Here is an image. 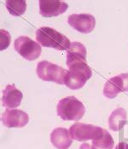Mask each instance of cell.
I'll use <instances>...</instances> for the list:
<instances>
[{
    "label": "cell",
    "instance_id": "9a60e30c",
    "mask_svg": "<svg viewBox=\"0 0 128 149\" xmlns=\"http://www.w3.org/2000/svg\"><path fill=\"white\" fill-rule=\"evenodd\" d=\"M114 145V141L112 135L106 130L98 137L92 140V149H112Z\"/></svg>",
    "mask_w": 128,
    "mask_h": 149
},
{
    "label": "cell",
    "instance_id": "4fadbf2b",
    "mask_svg": "<svg viewBox=\"0 0 128 149\" xmlns=\"http://www.w3.org/2000/svg\"><path fill=\"white\" fill-rule=\"evenodd\" d=\"M51 141L57 149H68L73 143V139L67 129L59 127L51 132Z\"/></svg>",
    "mask_w": 128,
    "mask_h": 149
},
{
    "label": "cell",
    "instance_id": "e0dca14e",
    "mask_svg": "<svg viewBox=\"0 0 128 149\" xmlns=\"http://www.w3.org/2000/svg\"><path fill=\"white\" fill-rule=\"evenodd\" d=\"M0 37H1V41H0V50H5L10 44V34L8 31L4 29H2L0 31Z\"/></svg>",
    "mask_w": 128,
    "mask_h": 149
},
{
    "label": "cell",
    "instance_id": "6da1fadb",
    "mask_svg": "<svg viewBox=\"0 0 128 149\" xmlns=\"http://www.w3.org/2000/svg\"><path fill=\"white\" fill-rule=\"evenodd\" d=\"M36 40L44 46L58 51H68L70 40L62 33L50 27H42L36 32Z\"/></svg>",
    "mask_w": 128,
    "mask_h": 149
},
{
    "label": "cell",
    "instance_id": "ac0fdd59",
    "mask_svg": "<svg viewBox=\"0 0 128 149\" xmlns=\"http://www.w3.org/2000/svg\"><path fill=\"white\" fill-rule=\"evenodd\" d=\"M114 149H128V143L127 142H120Z\"/></svg>",
    "mask_w": 128,
    "mask_h": 149
},
{
    "label": "cell",
    "instance_id": "9c48e42d",
    "mask_svg": "<svg viewBox=\"0 0 128 149\" xmlns=\"http://www.w3.org/2000/svg\"><path fill=\"white\" fill-rule=\"evenodd\" d=\"M28 122V114L21 110L6 109L2 114V123L7 128H22Z\"/></svg>",
    "mask_w": 128,
    "mask_h": 149
},
{
    "label": "cell",
    "instance_id": "d6986e66",
    "mask_svg": "<svg viewBox=\"0 0 128 149\" xmlns=\"http://www.w3.org/2000/svg\"><path fill=\"white\" fill-rule=\"evenodd\" d=\"M80 149H92V148H91V146H90L89 144H87V143H83V144L80 147Z\"/></svg>",
    "mask_w": 128,
    "mask_h": 149
},
{
    "label": "cell",
    "instance_id": "8992f818",
    "mask_svg": "<svg viewBox=\"0 0 128 149\" xmlns=\"http://www.w3.org/2000/svg\"><path fill=\"white\" fill-rule=\"evenodd\" d=\"M104 129L92 124L75 123L69 129L72 139L78 141H85L98 137L103 132Z\"/></svg>",
    "mask_w": 128,
    "mask_h": 149
},
{
    "label": "cell",
    "instance_id": "5b68a950",
    "mask_svg": "<svg viewBox=\"0 0 128 149\" xmlns=\"http://www.w3.org/2000/svg\"><path fill=\"white\" fill-rule=\"evenodd\" d=\"M14 47L17 53L28 61L37 59L42 52L39 44L27 36L18 37L15 40Z\"/></svg>",
    "mask_w": 128,
    "mask_h": 149
},
{
    "label": "cell",
    "instance_id": "7a4b0ae2",
    "mask_svg": "<svg viewBox=\"0 0 128 149\" xmlns=\"http://www.w3.org/2000/svg\"><path fill=\"white\" fill-rule=\"evenodd\" d=\"M57 111V115L64 121H78L85 115V107L78 99L69 96L59 101Z\"/></svg>",
    "mask_w": 128,
    "mask_h": 149
},
{
    "label": "cell",
    "instance_id": "8fae6325",
    "mask_svg": "<svg viewBox=\"0 0 128 149\" xmlns=\"http://www.w3.org/2000/svg\"><path fill=\"white\" fill-rule=\"evenodd\" d=\"M22 98V93L17 89L15 85L10 84L6 86V88L3 90L2 104L3 106L6 107L7 109L16 108L21 104Z\"/></svg>",
    "mask_w": 128,
    "mask_h": 149
},
{
    "label": "cell",
    "instance_id": "277c9868",
    "mask_svg": "<svg viewBox=\"0 0 128 149\" xmlns=\"http://www.w3.org/2000/svg\"><path fill=\"white\" fill-rule=\"evenodd\" d=\"M36 72L39 78L42 81H53L57 84L62 85L64 84L65 76L68 70L59 65L44 60L38 63Z\"/></svg>",
    "mask_w": 128,
    "mask_h": 149
},
{
    "label": "cell",
    "instance_id": "ba28073f",
    "mask_svg": "<svg viewBox=\"0 0 128 149\" xmlns=\"http://www.w3.org/2000/svg\"><path fill=\"white\" fill-rule=\"evenodd\" d=\"M68 23L81 33H89L96 26V19L90 14H73L68 17Z\"/></svg>",
    "mask_w": 128,
    "mask_h": 149
},
{
    "label": "cell",
    "instance_id": "5bb4252c",
    "mask_svg": "<svg viewBox=\"0 0 128 149\" xmlns=\"http://www.w3.org/2000/svg\"><path fill=\"white\" fill-rule=\"evenodd\" d=\"M127 118V111L124 108H117L111 113L109 118V127L113 131H119L121 130L126 123Z\"/></svg>",
    "mask_w": 128,
    "mask_h": 149
},
{
    "label": "cell",
    "instance_id": "3957f363",
    "mask_svg": "<svg viewBox=\"0 0 128 149\" xmlns=\"http://www.w3.org/2000/svg\"><path fill=\"white\" fill-rule=\"evenodd\" d=\"M65 76L64 84L72 90L82 88L86 81L91 77L92 71L86 63H80L68 67Z\"/></svg>",
    "mask_w": 128,
    "mask_h": 149
},
{
    "label": "cell",
    "instance_id": "7c38bea8",
    "mask_svg": "<svg viewBox=\"0 0 128 149\" xmlns=\"http://www.w3.org/2000/svg\"><path fill=\"white\" fill-rule=\"evenodd\" d=\"M80 63H86V48L80 42H73L67 51V65L70 67Z\"/></svg>",
    "mask_w": 128,
    "mask_h": 149
},
{
    "label": "cell",
    "instance_id": "30bf717a",
    "mask_svg": "<svg viewBox=\"0 0 128 149\" xmlns=\"http://www.w3.org/2000/svg\"><path fill=\"white\" fill-rule=\"evenodd\" d=\"M39 13L44 17H53L64 13L68 5L67 3L60 0H40Z\"/></svg>",
    "mask_w": 128,
    "mask_h": 149
},
{
    "label": "cell",
    "instance_id": "52a82bcc",
    "mask_svg": "<svg viewBox=\"0 0 128 149\" xmlns=\"http://www.w3.org/2000/svg\"><path fill=\"white\" fill-rule=\"evenodd\" d=\"M122 92H128V73L110 78L103 88V95L108 99H114Z\"/></svg>",
    "mask_w": 128,
    "mask_h": 149
},
{
    "label": "cell",
    "instance_id": "2e32d148",
    "mask_svg": "<svg viewBox=\"0 0 128 149\" xmlns=\"http://www.w3.org/2000/svg\"><path fill=\"white\" fill-rule=\"evenodd\" d=\"M5 3L10 14L14 16L23 15L27 9V3L24 0H8Z\"/></svg>",
    "mask_w": 128,
    "mask_h": 149
}]
</instances>
